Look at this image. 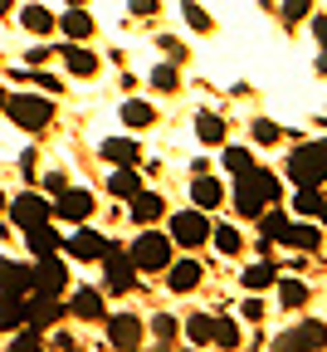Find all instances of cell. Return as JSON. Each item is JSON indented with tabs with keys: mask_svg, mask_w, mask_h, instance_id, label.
<instances>
[{
	"mask_svg": "<svg viewBox=\"0 0 327 352\" xmlns=\"http://www.w3.org/2000/svg\"><path fill=\"white\" fill-rule=\"evenodd\" d=\"M161 274H166V289H171V294H191V289H201V279H205L201 259H171Z\"/></svg>",
	"mask_w": 327,
	"mask_h": 352,
	"instance_id": "obj_12",
	"label": "cell"
},
{
	"mask_svg": "<svg viewBox=\"0 0 327 352\" xmlns=\"http://www.w3.org/2000/svg\"><path fill=\"white\" fill-rule=\"evenodd\" d=\"M284 176H289L293 186H322V182H327V138L293 147V152H289Z\"/></svg>",
	"mask_w": 327,
	"mask_h": 352,
	"instance_id": "obj_2",
	"label": "cell"
},
{
	"mask_svg": "<svg viewBox=\"0 0 327 352\" xmlns=\"http://www.w3.org/2000/svg\"><path fill=\"white\" fill-rule=\"evenodd\" d=\"M210 240H215V250H220V254H240V250H245V240H240V230H235V226L210 230Z\"/></svg>",
	"mask_w": 327,
	"mask_h": 352,
	"instance_id": "obj_36",
	"label": "cell"
},
{
	"mask_svg": "<svg viewBox=\"0 0 327 352\" xmlns=\"http://www.w3.org/2000/svg\"><path fill=\"white\" fill-rule=\"evenodd\" d=\"M137 157H142V147H137L132 138H108V142H103V162H108V166H127V162H137Z\"/></svg>",
	"mask_w": 327,
	"mask_h": 352,
	"instance_id": "obj_25",
	"label": "cell"
},
{
	"mask_svg": "<svg viewBox=\"0 0 327 352\" xmlns=\"http://www.w3.org/2000/svg\"><path fill=\"white\" fill-rule=\"evenodd\" d=\"M196 138H201L205 147H220V142H225V118L201 113V118H196Z\"/></svg>",
	"mask_w": 327,
	"mask_h": 352,
	"instance_id": "obj_31",
	"label": "cell"
},
{
	"mask_svg": "<svg viewBox=\"0 0 327 352\" xmlns=\"http://www.w3.org/2000/svg\"><path fill=\"white\" fill-rule=\"evenodd\" d=\"M10 328H25V294L0 289V333H10Z\"/></svg>",
	"mask_w": 327,
	"mask_h": 352,
	"instance_id": "obj_20",
	"label": "cell"
},
{
	"mask_svg": "<svg viewBox=\"0 0 327 352\" xmlns=\"http://www.w3.org/2000/svg\"><path fill=\"white\" fill-rule=\"evenodd\" d=\"M15 10V0H0V15H10Z\"/></svg>",
	"mask_w": 327,
	"mask_h": 352,
	"instance_id": "obj_51",
	"label": "cell"
},
{
	"mask_svg": "<svg viewBox=\"0 0 327 352\" xmlns=\"http://www.w3.org/2000/svg\"><path fill=\"white\" fill-rule=\"evenodd\" d=\"M322 201H327V191H322V186H298V196H293V210H298V215H308V220H317Z\"/></svg>",
	"mask_w": 327,
	"mask_h": 352,
	"instance_id": "obj_30",
	"label": "cell"
},
{
	"mask_svg": "<svg viewBox=\"0 0 327 352\" xmlns=\"http://www.w3.org/2000/svg\"><path fill=\"white\" fill-rule=\"evenodd\" d=\"M313 34H317V39H327V15H317V20H313Z\"/></svg>",
	"mask_w": 327,
	"mask_h": 352,
	"instance_id": "obj_49",
	"label": "cell"
},
{
	"mask_svg": "<svg viewBox=\"0 0 327 352\" xmlns=\"http://www.w3.org/2000/svg\"><path fill=\"white\" fill-rule=\"evenodd\" d=\"M69 6H88V0H69Z\"/></svg>",
	"mask_w": 327,
	"mask_h": 352,
	"instance_id": "obj_55",
	"label": "cell"
},
{
	"mask_svg": "<svg viewBox=\"0 0 327 352\" xmlns=\"http://www.w3.org/2000/svg\"><path fill=\"white\" fill-rule=\"evenodd\" d=\"M171 250H176V240L147 226L142 235H137V240H132V250H127V254H132V264H137V274H161V270H166V264L176 259Z\"/></svg>",
	"mask_w": 327,
	"mask_h": 352,
	"instance_id": "obj_3",
	"label": "cell"
},
{
	"mask_svg": "<svg viewBox=\"0 0 327 352\" xmlns=\"http://www.w3.org/2000/svg\"><path fill=\"white\" fill-rule=\"evenodd\" d=\"M25 245H30V254L39 259V254H54L64 240H59V230L49 226V220H39V226H30V230H25Z\"/></svg>",
	"mask_w": 327,
	"mask_h": 352,
	"instance_id": "obj_19",
	"label": "cell"
},
{
	"mask_svg": "<svg viewBox=\"0 0 327 352\" xmlns=\"http://www.w3.org/2000/svg\"><path fill=\"white\" fill-rule=\"evenodd\" d=\"M220 201H225V186L215 182V176L196 171V182H191V206H201V210H215Z\"/></svg>",
	"mask_w": 327,
	"mask_h": 352,
	"instance_id": "obj_18",
	"label": "cell"
},
{
	"mask_svg": "<svg viewBox=\"0 0 327 352\" xmlns=\"http://www.w3.org/2000/svg\"><path fill=\"white\" fill-rule=\"evenodd\" d=\"M59 30H64V39H93V15H88V6H69V15H59Z\"/></svg>",
	"mask_w": 327,
	"mask_h": 352,
	"instance_id": "obj_21",
	"label": "cell"
},
{
	"mask_svg": "<svg viewBox=\"0 0 327 352\" xmlns=\"http://www.w3.org/2000/svg\"><path fill=\"white\" fill-rule=\"evenodd\" d=\"M278 138H289V132L278 127V122H269V118H259V122H254V142H259V147H273Z\"/></svg>",
	"mask_w": 327,
	"mask_h": 352,
	"instance_id": "obj_39",
	"label": "cell"
},
{
	"mask_svg": "<svg viewBox=\"0 0 327 352\" xmlns=\"http://www.w3.org/2000/svg\"><path fill=\"white\" fill-rule=\"evenodd\" d=\"M64 186H69V182H64V171H49V176H44V191H54V196H59Z\"/></svg>",
	"mask_w": 327,
	"mask_h": 352,
	"instance_id": "obj_47",
	"label": "cell"
},
{
	"mask_svg": "<svg viewBox=\"0 0 327 352\" xmlns=\"http://www.w3.org/2000/svg\"><path fill=\"white\" fill-rule=\"evenodd\" d=\"M20 25H25L30 34H54V30H59V20L44 10V6H25V10H20Z\"/></svg>",
	"mask_w": 327,
	"mask_h": 352,
	"instance_id": "obj_28",
	"label": "cell"
},
{
	"mask_svg": "<svg viewBox=\"0 0 327 352\" xmlns=\"http://www.w3.org/2000/svg\"><path fill=\"white\" fill-rule=\"evenodd\" d=\"M49 59H54L49 50H30V54H25V64H30V69H44V64H49Z\"/></svg>",
	"mask_w": 327,
	"mask_h": 352,
	"instance_id": "obj_46",
	"label": "cell"
},
{
	"mask_svg": "<svg viewBox=\"0 0 327 352\" xmlns=\"http://www.w3.org/2000/svg\"><path fill=\"white\" fill-rule=\"evenodd\" d=\"M152 88H157V94H176V88H181L176 64H157V69H152Z\"/></svg>",
	"mask_w": 327,
	"mask_h": 352,
	"instance_id": "obj_37",
	"label": "cell"
},
{
	"mask_svg": "<svg viewBox=\"0 0 327 352\" xmlns=\"http://www.w3.org/2000/svg\"><path fill=\"white\" fill-rule=\"evenodd\" d=\"M108 191H113V196H122V201H127L132 191H142V176H137V166H132V162H127V166H113Z\"/></svg>",
	"mask_w": 327,
	"mask_h": 352,
	"instance_id": "obj_26",
	"label": "cell"
},
{
	"mask_svg": "<svg viewBox=\"0 0 327 352\" xmlns=\"http://www.w3.org/2000/svg\"><path fill=\"white\" fill-rule=\"evenodd\" d=\"M64 308H69L74 318H83V323H103V318H108V308H103V294H98V289H74Z\"/></svg>",
	"mask_w": 327,
	"mask_h": 352,
	"instance_id": "obj_14",
	"label": "cell"
},
{
	"mask_svg": "<svg viewBox=\"0 0 327 352\" xmlns=\"http://www.w3.org/2000/svg\"><path fill=\"white\" fill-rule=\"evenodd\" d=\"M229 201H235V215H240V220H254L264 206H278V201H284V182H278V171H269V166H249V171L235 176Z\"/></svg>",
	"mask_w": 327,
	"mask_h": 352,
	"instance_id": "obj_1",
	"label": "cell"
},
{
	"mask_svg": "<svg viewBox=\"0 0 327 352\" xmlns=\"http://www.w3.org/2000/svg\"><path fill=\"white\" fill-rule=\"evenodd\" d=\"M54 347H59V352H74L78 342H74V333H54Z\"/></svg>",
	"mask_w": 327,
	"mask_h": 352,
	"instance_id": "obj_48",
	"label": "cell"
},
{
	"mask_svg": "<svg viewBox=\"0 0 327 352\" xmlns=\"http://www.w3.org/2000/svg\"><path fill=\"white\" fill-rule=\"evenodd\" d=\"M10 347H15V352H39V347H44V333H39V328H30V323H25V333H20V338H15V342H10Z\"/></svg>",
	"mask_w": 327,
	"mask_h": 352,
	"instance_id": "obj_41",
	"label": "cell"
},
{
	"mask_svg": "<svg viewBox=\"0 0 327 352\" xmlns=\"http://www.w3.org/2000/svg\"><path fill=\"white\" fill-rule=\"evenodd\" d=\"M152 338H157L161 347H176V338H181V323H176L171 314H157V318H152Z\"/></svg>",
	"mask_w": 327,
	"mask_h": 352,
	"instance_id": "obj_35",
	"label": "cell"
},
{
	"mask_svg": "<svg viewBox=\"0 0 327 352\" xmlns=\"http://www.w3.org/2000/svg\"><path fill=\"white\" fill-rule=\"evenodd\" d=\"M171 240H176L181 250H201V245L210 240V210H201V206L176 210V215H171Z\"/></svg>",
	"mask_w": 327,
	"mask_h": 352,
	"instance_id": "obj_6",
	"label": "cell"
},
{
	"mask_svg": "<svg viewBox=\"0 0 327 352\" xmlns=\"http://www.w3.org/2000/svg\"><path fill=\"white\" fill-rule=\"evenodd\" d=\"M245 342V333H240V323H229V318H215V333H210V347H240Z\"/></svg>",
	"mask_w": 327,
	"mask_h": 352,
	"instance_id": "obj_34",
	"label": "cell"
},
{
	"mask_svg": "<svg viewBox=\"0 0 327 352\" xmlns=\"http://www.w3.org/2000/svg\"><path fill=\"white\" fill-rule=\"evenodd\" d=\"M273 347H278V352H313V347H327V323H322V318H303V323H293L289 333H278Z\"/></svg>",
	"mask_w": 327,
	"mask_h": 352,
	"instance_id": "obj_8",
	"label": "cell"
},
{
	"mask_svg": "<svg viewBox=\"0 0 327 352\" xmlns=\"http://www.w3.org/2000/svg\"><path fill=\"white\" fill-rule=\"evenodd\" d=\"M5 98H10V94H5V88H0V113H5Z\"/></svg>",
	"mask_w": 327,
	"mask_h": 352,
	"instance_id": "obj_53",
	"label": "cell"
},
{
	"mask_svg": "<svg viewBox=\"0 0 327 352\" xmlns=\"http://www.w3.org/2000/svg\"><path fill=\"white\" fill-rule=\"evenodd\" d=\"M10 220H15L20 230H30V226H39V220H54V206L44 201L39 191H25V196L10 201Z\"/></svg>",
	"mask_w": 327,
	"mask_h": 352,
	"instance_id": "obj_10",
	"label": "cell"
},
{
	"mask_svg": "<svg viewBox=\"0 0 327 352\" xmlns=\"http://www.w3.org/2000/svg\"><path fill=\"white\" fill-rule=\"evenodd\" d=\"M103 323H108V347H122V352L142 347V323L132 314H117V318H103Z\"/></svg>",
	"mask_w": 327,
	"mask_h": 352,
	"instance_id": "obj_15",
	"label": "cell"
},
{
	"mask_svg": "<svg viewBox=\"0 0 327 352\" xmlns=\"http://www.w3.org/2000/svg\"><path fill=\"white\" fill-rule=\"evenodd\" d=\"M59 59H64V69H69L74 78H93V74H98V54H93L83 39H69Z\"/></svg>",
	"mask_w": 327,
	"mask_h": 352,
	"instance_id": "obj_17",
	"label": "cell"
},
{
	"mask_svg": "<svg viewBox=\"0 0 327 352\" xmlns=\"http://www.w3.org/2000/svg\"><path fill=\"white\" fill-rule=\"evenodd\" d=\"M254 220H259V230H264V240H269V245H273V240H284V230L293 226V220L284 215V206H278V210H269V206H264Z\"/></svg>",
	"mask_w": 327,
	"mask_h": 352,
	"instance_id": "obj_27",
	"label": "cell"
},
{
	"mask_svg": "<svg viewBox=\"0 0 327 352\" xmlns=\"http://www.w3.org/2000/svg\"><path fill=\"white\" fill-rule=\"evenodd\" d=\"M54 215L69 220V226H83V220L93 215V191H83V186H64L59 201H54Z\"/></svg>",
	"mask_w": 327,
	"mask_h": 352,
	"instance_id": "obj_11",
	"label": "cell"
},
{
	"mask_svg": "<svg viewBox=\"0 0 327 352\" xmlns=\"http://www.w3.org/2000/svg\"><path fill=\"white\" fill-rule=\"evenodd\" d=\"M5 113L25 132H44V127L54 122V103L44 98V94H15V98H5Z\"/></svg>",
	"mask_w": 327,
	"mask_h": 352,
	"instance_id": "obj_4",
	"label": "cell"
},
{
	"mask_svg": "<svg viewBox=\"0 0 327 352\" xmlns=\"http://www.w3.org/2000/svg\"><path fill=\"white\" fill-rule=\"evenodd\" d=\"M30 274H34V289H39V294H64V289H69V270H64L59 250H54V254H39Z\"/></svg>",
	"mask_w": 327,
	"mask_h": 352,
	"instance_id": "obj_9",
	"label": "cell"
},
{
	"mask_svg": "<svg viewBox=\"0 0 327 352\" xmlns=\"http://www.w3.org/2000/svg\"><path fill=\"white\" fill-rule=\"evenodd\" d=\"M313 64H317V74H327V50H322V54H317Z\"/></svg>",
	"mask_w": 327,
	"mask_h": 352,
	"instance_id": "obj_50",
	"label": "cell"
},
{
	"mask_svg": "<svg viewBox=\"0 0 327 352\" xmlns=\"http://www.w3.org/2000/svg\"><path fill=\"white\" fill-rule=\"evenodd\" d=\"M152 122H157V108H152L147 98H122V127L142 132V127H152Z\"/></svg>",
	"mask_w": 327,
	"mask_h": 352,
	"instance_id": "obj_22",
	"label": "cell"
},
{
	"mask_svg": "<svg viewBox=\"0 0 327 352\" xmlns=\"http://www.w3.org/2000/svg\"><path fill=\"white\" fill-rule=\"evenodd\" d=\"M98 264H103V289L108 294H127L132 284H137V264H132V254L122 250V245H103V254H98Z\"/></svg>",
	"mask_w": 327,
	"mask_h": 352,
	"instance_id": "obj_5",
	"label": "cell"
},
{
	"mask_svg": "<svg viewBox=\"0 0 327 352\" xmlns=\"http://www.w3.org/2000/svg\"><path fill=\"white\" fill-rule=\"evenodd\" d=\"M273 279H278V264H273V259H259V264H249V270L240 274V284H245L249 294H259V289H273Z\"/></svg>",
	"mask_w": 327,
	"mask_h": 352,
	"instance_id": "obj_24",
	"label": "cell"
},
{
	"mask_svg": "<svg viewBox=\"0 0 327 352\" xmlns=\"http://www.w3.org/2000/svg\"><path fill=\"white\" fill-rule=\"evenodd\" d=\"M103 245H108V240H103V235H98V230H93L88 220H83V226H78V230H74V235H69L59 250H64V254H74V259H83V264H93V259L103 254Z\"/></svg>",
	"mask_w": 327,
	"mask_h": 352,
	"instance_id": "obj_13",
	"label": "cell"
},
{
	"mask_svg": "<svg viewBox=\"0 0 327 352\" xmlns=\"http://www.w3.org/2000/svg\"><path fill=\"white\" fill-rule=\"evenodd\" d=\"M220 162H225V171H229V176H240V171H249V166H254L249 147H225V157H220Z\"/></svg>",
	"mask_w": 327,
	"mask_h": 352,
	"instance_id": "obj_38",
	"label": "cell"
},
{
	"mask_svg": "<svg viewBox=\"0 0 327 352\" xmlns=\"http://www.w3.org/2000/svg\"><path fill=\"white\" fill-rule=\"evenodd\" d=\"M317 220H322V226H327V201H322V210H317Z\"/></svg>",
	"mask_w": 327,
	"mask_h": 352,
	"instance_id": "obj_52",
	"label": "cell"
},
{
	"mask_svg": "<svg viewBox=\"0 0 327 352\" xmlns=\"http://www.w3.org/2000/svg\"><path fill=\"white\" fill-rule=\"evenodd\" d=\"M127 210H132L137 226H157L161 215H171V210H166V201H161L157 191H132V196H127Z\"/></svg>",
	"mask_w": 327,
	"mask_h": 352,
	"instance_id": "obj_16",
	"label": "cell"
},
{
	"mask_svg": "<svg viewBox=\"0 0 327 352\" xmlns=\"http://www.w3.org/2000/svg\"><path fill=\"white\" fill-rule=\"evenodd\" d=\"M278 15H284V25H298V20L313 15V0H284V6H278Z\"/></svg>",
	"mask_w": 327,
	"mask_h": 352,
	"instance_id": "obj_40",
	"label": "cell"
},
{
	"mask_svg": "<svg viewBox=\"0 0 327 352\" xmlns=\"http://www.w3.org/2000/svg\"><path fill=\"white\" fill-rule=\"evenodd\" d=\"M0 289H15V294H30V289H34V274H30V264H15V259H0Z\"/></svg>",
	"mask_w": 327,
	"mask_h": 352,
	"instance_id": "obj_23",
	"label": "cell"
},
{
	"mask_svg": "<svg viewBox=\"0 0 327 352\" xmlns=\"http://www.w3.org/2000/svg\"><path fill=\"white\" fill-rule=\"evenodd\" d=\"M34 83H39V94H59V88H64L54 74H44V69H34Z\"/></svg>",
	"mask_w": 327,
	"mask_h": 352,
	"instance_id": "obj_43",
	"label": "cell"
},
{
	"mask_svg": "<svg viewBox=\"0 0 327 352\" xmlns=\"http://www.w3.org/2000/svg\"><path fill=\"white\" fill-rule=\"evenodd\" d=\"M185 25H191V30H201V34H210V30H215L210 10H201V6H185Z\"/></svg>",
	"mask_w": 327,
	"mask_h": 352,
	"instance_id": "obj_42",
	"label": "cell"
},
{
	"mask_svg": "<svg viewBox=\"0 0 327 352\" xmlns=\"http://www.w3.org/2000/svg\"><path fill=\"white\" fill-rule=\"evenodd\" d=\"M245 318H249V323L264 318V298H245Z\"/></svg>",
	"mask_w": 327,
	"mask_h": 352,
	"instance_id": "obj_45",
	"label": "cell"
},
{
	"mask_svg": "<svg viewBox=\"0 0 327 352\" xmlns=\"http://www.w3.org/2000/svg\"><path fill=\"white\" fill-rule=\"evenodd\" d=\"M317 240H322V235H317L313 220H298V226L284 230V245H289V250H317Z\"/></svg>",
	"mask_w": 327,
	"mask_h": 352,
	"instance_id": "obj_29",
	"label": "cell"
},
{
	"mask_svg": "<svg viewBox=\"0 0 327 352\" xmlns=\"http://www.w3.org/2000/svg\"><path fill=\"white\" fill-rule=\"evenodd\" d=\"M0 210H5V191H0Z\"/></svg>",
	"mask_w": 327,
	"mask_h": 352,
	"instance_id": "obj_54",
	"label": "cell"
},
{
	"mask_svg": "<svg viewBox=\"0 0 327 352\" xmlns=\"http://www.w3.org/2000/svg\"><path fill=\"white\" fill-rule=\"evenodd\" d=\"M127 10H132V15H157L161 0H127Z\"/></svg>",
	"mask_w": 327,
	"mask_h": 352,
	"instance_id": "obj_44",
	"label": "cell"
},
{
	"mask_svg": "<svg viewBox=\"0 0 327 352\" xmlns=\"http://www.w3.org/2000/svg\"><path fill=\"white\" fill-rule=\"evenodd\" d=\"M64 314H69V308H64L59 294H39V289L25 294V323H30V328H39V333H44V328H59Z\"/></svg>",
	"mask_w": 327,
	"mask_h": 352,
	"instance_id": "obj_7",
	"label": "cell"
},
{
	"mask_svg": "<svg viewBox=\"0 0 327 352\" xmlns=\"http://www.w3.org/2000/svg\"><path fill=\"white\" fill-rule=\"evenodd\" d=\"M210 333H215V318H205V314L185 318V342H196V347H210Z\"/></svg>",
	"mask_w": 327,
	"mask_h": 352,
	"instance_id": "obj_33",
	"label": "cell"
},
{
	"mask_svg": "<svg viewBox=\"0 0 327 352\" xmlns=\"http://www.w3.org/2000/svg\"><path fill=\"white\" fill-rule=\"evenodd\" d=\"M278 284V303L284 308H303L308 303V284H298V279H273Z\"/></svg>",
	"mask_w": 327,
	"mask_h": 352,
	"instance_id": "obj_32",
	"label": "cell"
}]
</instances>
